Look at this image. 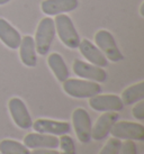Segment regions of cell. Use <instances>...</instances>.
<instances>
[{"instance_id": "obj_1", "label": "cell", "mask_w": 144, "mask_h": 154, "mask_svg": "<svg viewBox=\"0 0 144 154\" xmlns=\"http://www.w3.org/2000/svg\"><path fill=\"white\" fill-rule=\"evenodd\" d=\"M63 83L65 94L73 98H91L102 92V87L98 82L80 79H67Z\"/></svg>"}, {"instance_id": "obj_2", "label": "cell", "mask_w": 144, "mask_h": 154, "mask_svg": "<svg viewBox=\"0 0 144 154\" xmlns=\"http://www.w3.org/2000/svg\"><path fill=\"white\" fill-rule=\"evenodd\" d=\"M54 25L55 33H58L61 42L69 48H78L81 39L71 18L64 14L56 15Z\"/></svg>"}, {"instance_id": "obj_3", "label": "cell", "mask_w": 144, "mask_h": 154, "mask_svg": "<svg viewBox=\"0 0 144 154\" xmlns=\"http://www.w3.org/2000/svg\"><path fill=\"white\" fill-rule=\"evenodd\" d=\"M55 37L54 20L51 17L43 18L39 22L35 35V47L36 53L39 55H45L49 53L51 45Z\"/></svg>"}, {"instance_id": "obj_4", "label": "cell", "mask_w": 144, "mask_h": 154, "mask_svg": "<svg viewBox=\"0 0 144 154\" xmlns=\"http://www.w3.org/2000/svg\"><path fill=\"white\" fill-rule=\"evenodd\" d=\"M95 42L98 48L106 56L107 60L111 62H121L124 60L123 53L118 48L114 36L110 32L106 29L98 30L95 35Z\"/></svg>"}, {"instance_id": "obj_5", "label": "cell", "mask_w": 144, "mask_h": 154, "mask_svg": "<svg viewBox=\"0 0 144 154\" xmlns=\"http://www.w3.org/2000/svg\"><path fill=\"white\" fill-rule=\"evenodd\" d=\"M110 134L113 135V137L119 140L142 142L144 140V126L140 123L117 120L110 131Z\"/></svg>"}, {"instance_id": "obj_6", "label": "cell", "mask_w": 144, "mask_h": 154, "mask_svg": "<svg viewBox=\"0 0 144 154\" xmlns=\"http://www.w3.org/2000/svg\"><path fill=\"white\" fill-rule=\"evenodd\" d=\"M72 124L78 140L81 143H89L91 141V118L88 111L83 108H77L72 112Z\"/></svg>"}, {"instance_id": "obj_7", "label": "cell", "mask_w": 144, "mask_h": 154, "mask_svg": "<svg viewBox=\"0 0 144 154\" xmlns=\"http://www.w3.org/2000/svg\"><path fill=\"white\" fill-rule=\"evenodd\" d=\"M73 72L76 75L80 77L81 79H86L89 81L102 83L107 80V72L104 68H99L97 65H93L91 63H87L85 61H81L76 59L72 65Z\"/></svg>"}, {"instance_id": "obj_8", "label": "cell", "mask_w": 144, "mask_h": 154, "mask_svg": "<svg viewBox=\"0 0 144 154\" xmlns=\"http://www.w3.org/2000/svg\"><path fill=\"white\" fill-rule=\"evenodd\" d=\"M9 112L13 117V120L21 129H28L33 125V120L30 115V111L26 107L25 103L21 99L14 97L8 103Z\"/></svg>"}, {"instance_id": "obj_9", "label": "cell", "mask_w": 144, "mask_h": 154, "mask_svg": "<svg viewBox=\"0 0 144 154\" xmlns=\"http://www.w3.org/2000/svg\"><path fill=\"white\" fill-rule=\"evenodd\" d=\"M119 119V115L116 111H106L97 119L96 124L91 128V140L102 141L110 134L115 123Z\"/></svg>"}, {"instance_id": "obj_10", "label": "cell", "mask_w": 144, "mask_h": 154, "mask_svg": "<svg viewBox=\"0 0 144 154\" xmlns=\"http://www.w3.org/2000/svg\"><path fill=\"white\" fill-rule=\"evenodd\" d=\"M89 106L96 111H121L124 103L116 94H96L89 98Z\"/></svg>"}, {"instance_id": "obj_11", "label": "cell", "mask_w": 144, "mask_h": 154, "mask_svg": "<svg viewBox=\"0 0 144 154\" xmlns=\"http://www.w3.org/2000/svg\"><path fill=\"white\" fill-rule=\"evenodd\" d=\"M32 126L36 133H43L54 136H61L64 134H68L71 131V125L68 122H59V120L45 119V118L35 120Z\"/></svg>"}, {"instance_id": "obj_12", "label": "cell", "mask_w": 144, "mask_h": 154, "mask_svg": "<svg viewBox=\"0 0 144 154\" xmlns=\"http://www.w3.org/2000/svg\"><path fill=\"white\" fill-rule=\"evenodd\" d=\"M24 145L27 149H58L59 138L54 135L43 133H30L24 137Z\"/></svg>"}, {"instance_id": "obj_13", "label": "cell", "mask_w": 144, "mask_h": 154, "mask_svg": "<svg viewBox=\"0 0 144 154\" xmlns=\"http://www.w3.org/2000/svg\"><path fill=\"white\" fill-rule=\"evenodd\" d=\"M79 6V0H43L42 11L47 16H56L60 14L70 13Z\"/></svg>"}, {"instance_id": "obj_14", "label": "cell", "mask_w": 144, "mask_h": 154, "mask_svg": "<svg viewBox=\"0 0 144 154\" xmlns=\"http://www.w3.org/2000/svg\"><path fill=\"white\" fill-rule=\"evenodd\" d=\"M79 51L86 60H88L93 65L99 68H106L108 65V60L99 48L92 44L89 39H82L79 44Z\"/></svg>"}, {"instance_id": "obj_15", "label": "cell", "mask_w": 144, "mask_h": 154, "mask_svg": "<svg viewBox=\"0 0 144 154\" xmlns=\"http://www.w3.org/2000/svg\"><path fill=\"white\" fill-rule=\"evenodd\" d=\"M18 48H19V56L23 64L28 68H35L37 64V54H36L34 38L32 36L23 37Z\"/></svg>"}, {"instance_id": "obj_16", "label": "cell", "mask_w": 144, "mask_h": 154, "mask_svg": "<svg viewBox=\"0 0 144 154\" xmlns=\"http://www.w3.org/2000/svg\"><path fill=\"white\" fill-rule=\"evenodd\" d=\"M0 39L11 50H17L21 42L20 33L4 18H0Z\"/></svg>"}, {"instance_id": "obj_17", "label": "cell", "mask_w": 144, "mask_h": 154, "mask_svg": "<svg viewBox=\"0 0 144 154\" xmlns=\"http://www.w3.org/2000/svg\"><path fill=\"white\" fill-rule=\"evenodd\" d=\"M47 64L52 70L53 74L60 82H64L70 77L69 69L64 62L63 57L59 53H52L47 57Z\"/></svg>"}, {"instance_id": "obj_18", "label": "cell", "mask_w": 144, "mask_h": 154, "mask_svg": "<svg viewBox=\"0 0 144 154\" xmlns=\"http://www.w3.org/2000/svg\"><path fill=\"white\" fill-rule=\"evenodd\" d=\"M122 101H123L124 106H130V105H134V103H139L141 100L144 99V82L141 81L136 85L128 87L123 91L122 94Z\"/></svg>"}, {"instance_id": "obj_19", "label": "cell", "mask_w": 144, "mask_h": 154, "mask_svg": "<svg viewBox=\"0 0 144 154\" xmlns=\"http://www.w3.org/2000/svg\"><path fill=\"white\" fill-rule=\"evenodd\" d=\"M0 154H30V151L17 141L2 140L0 142Z\"/></svg>"}, {"instance_id": "obj_20", "label": "cell", "mask_w": 144, "mask_h": 154, "mask_svg": "<svg viewBox=\"0 0 144 154\" xmlns=\"http://www.w3.org/2000/svg\"><path fill=\"white\" fill-rule=\"evenodd\" d=\"M59 145L61 146V153L60 154H77L76 144L72 140V137L64 134L61 135L59 138Z\"/></svg>"}, {"instance_id": "obj_21", "label": "cell", "mask_w": 144, "mask_h": 154, "mask_svg": "<svg viewBox=\"0 0 144 154\" xmlns=\"http://www.w3.org/2000/svg\"><path fill=\"white\" fill-rule=\"evenodd\" d=\"M121 146H122V141L116 137H111L104 145L99 154H119Z\"/></svg>"}, {"instance_id": "obj_22", "label": "cell", "mask_w": 144, "mask_h": 154, "mask_svg": "<svg viewBox=\"0 0 144 154\" xmlns=\"http://www.w3.org/2000/svg\"><path fill=\"white\" fill-rule=\"evenodd\" d=\"M119 154H137V146H136L134 141H126L122 142V146H121V151Z\"/></svg>"}, {"instance_id": "obj_23", "label": "cell", "mask_w": 144, "mask_h": 154, "mask_svg": "<svg viewBox=\"0 0 144 154\" xmlns=\"http://www.w3.org/2000/svg\"><path fill=\"white\" fill-rule=\"evenodd\" d=\"M132 114L137 120H143L144 119V100H141L132 109Z\"/></svg>"}, {"instance_id": "obj_24", "label": "cell", "mask_w": 144, "mask_h": 154, "mask_svg": "<svg viewBox=\"0 0 144 154\" xmlns=\"http://www.w3.org/2000/svg\"><path fill=\"white\" fill-rule=\"evenodd\" d=\"M30 154H60V152L55 149H35Z\"/></svg>"}, {"instance_id": "obj_25", "label": "cell", "mask_w": 144, "mask_h": 154, "mask_svg": "<svg viewBox=\"0 0 144 154\" xmlns=\"http://www.w3.org/2000/svg\"><path fill=\"white\" fill-rule=\"evenodd\" d=\"M10 0H0V6H4V5L8 4Z\"/></svg>"}]
</instances>
